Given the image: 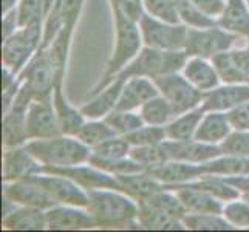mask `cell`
<instances>
[{
  "mask_svg": "<svg viewBox=\"0 0 249 232\" xmlns=\"http://www.w3.org/2000/svg\"><path fill=\"white\" fill-rule=\"evenodd\" d=\"M87 211L96 220L98 228H140V204L130 195L118 189H96L89 192Z\"/></svg>",
  "mask_w": 249,
  "mask_h": 232,
  "instance_id": "6da1fadb",
  "label": "cell"
},
{
  "mask_svg": "<svg viewBox=\"0 0 249 232\" xmlns=\"http://www.w3.org/2000/svg\"><path fill=\"white\" fill-rule=\"evenodd\" d=\"M27 149L42 166L67 167L89 162L91 149L73 135H56L44 140H31Z\"/></svg>",
  "mask_w": 249,
  "mask_h": 232,
  "instance_id": "7a4b0ae2",
  "label": "cell"
},
{
  "mask_svg": "<svg viewBox=\"0 0 249 232\" xmlns=\"http://www.w3.org/2000/svg\"><path fill=\"white\" fill-rule=\"evenodd\" d=\"M111 10H113V14H115L116 45H115L113 54H111V59L107 64L104 77H102L99 84L94 87V90L91 91V96L96 94L98 91H101L104 87H107V85L115 79V76L119 71H123L141 51L142 37H141L138 22H135L128 16H125L123 11L116 10V8H111Z\"/></svg>",
  "mask_w": 249,
  "mask_h": 232,
  "instance_id": "3957f363",
  "label": "cell"
},
{
  "mask_svg": "<svg viewBox=\"0 0 249 232\" xmlns=\"http://www.w3.org/2000/svg\"><path fill=\"white\" fill-rule=\"evenodd\" d=\"M184 50H158L152 47H144L133 61L116 76L128 79L133 76H144L157 79L160 76L177 73L183 70L187 61ZM115 76V77H116Z\"/></svg>",
  "mask_w": 249,
  "mask_h": 232,
  "instance_id": "277c9868",
  "label": "cell"
},
{
  "mask_svg": "<svg viewBox=\"0 0 249 232\" xmlns=\"http://www.w3.org/2000/svg\"><path fill=\"white\" fill-rule=\"evenodd\" d=\"M44 40V20L23 25L2 44V65L19 74Z\"/></svg>",
  "mask_w": 249,
  "mask_h": 232,
  "instance_id": "5b68a950",
  "label": "cell"
},
{
  "mask_svg": "<svg viewBox=\"0 0 249 232\" xmlns=\"http://www.w3.org/2000/svg\"><path fill=\"white\" fill-rule=\"evenodd\" d=\"M145 47L158 50H184L189 28L181 23H169L144 13L138 22Z\"/></svg>",
  "mask_w": 249,
  "mask_h": 232,
  "instance_id": "8992f818",
  "label": "cell"
},
{
  "mask_svg": "<svg viewBox=\"0 0 249 232\" xmlns=\"http://www.w3.org/2000/svg\"><path fill=\"white\" fill-rule=\"evenodd\" d=\"M36 98V94L22 82V87L17 93L10 110L5 111L2 118V144L3 147H17V145H25L28 140L27 133V111L28 107Z\"/></svg>",
  "mask_w": 249,
  "mask_h": 232,
  "instance_id": "52a82bcc",
  "label": "cell"
},
{
  "mask_svg": "<svg viewBox=\"0 0 249 232\" xmlns=\"http://www.w3.org/2000/svg\"><path fill=\"white\" fill-rule=\"evenodd\" d=\"M160 90L161 96H164L174 108L175 115H183L189 110H194L203 104L204 93L186 79L183 73H170L153 79Z\"/></svg>",
  "mask_w": 249,
  "mask_h": 232,
  "instance_id": "ba28073f",
  "label": "cell"
},
{
  "mask_svg": "<svg viewBox=\"0 0 249 232\" xmlns=\"http://www.w3.org/2000/svg\"><path fill=\"white\" fill-rule=\"evenodd\" d=\"M238 34L226 31L220 25L209 28H189L184 51L189 57L198 56L212 59L220 53L231 50L235 44Z\"/></svg>",
  "mask_w": 249,
  "mask_h": 232,
  "instance_id": "9c48e42d",
  "label": "cell"
},
{
  "mask_svg": "<svg viewBox=\"0 0 249 232\" xmlns=\"http://www.w3.org/2000/svg\"><path fill=\"white\" fill-rule=\"evenodd\" d=\"M27 133L28 140H44L61 135L53 94L34 98L27 111Z\"/></svg>",
  "mask_w": 249,
  "mask_h": 232,
  "instance_id": "30bf717a",
  "label": "cell"
},
{
  "mask_svg": "<svg viewBox=\"0 0 249 232\" xmlns=\"http://www.w3.org/2000/svg\"><path fill=\"white\" fill-rule=\"evenodd\" d=\"M30 178H33L34 181L44 187L56 204H70L85 208L89 203V192L65 175L39 172V174H34Z\"/></svg>",
  "mask_w": 249,
  "mask_h": 232,
  "instance_id": "8fae6325",
  "label": "cell"
},
{
  "mask_svg": "<svg viewBox=\"0 0 249 232\" xmlns=\"http://www.w3.org/2000/svg\"><path fill=\"white\" fill-rule=\"evenodd\" d=\"M19 76L22 82L27 84L33 90L36 98L53 94V90L56 87V71L45 48L37 50V53L23 67Z\"/></svg>",
  "mask_w": 249,
  "mask_h": 232,
  "instance_id": "7c38bea8",
  "label": "cell"
},
{
  "mask_svg": "<svg viewBox=\"0 0 249 232\" xmlns=\"http://www.w3.org/2000/svg\"><path fill=\"white\" fill-rule=\"evenodd\" d=\"M42 172L65 175L68 178H71L74 183H78L87 192L96 191V189H118V191H123V186L115 175L107 174V172L94 167L93 164H90V162H84V164H76V166H67V167L44 166L42 167Z\"/></svg>",
  "mask_w": 249,
  "mask_h": 232,
  "instance_id": "4fadbf2b",
  "label": "cell"
},
{
  "mask_svg": "<svg viewBox=\"0 0 249 232\" xmlns=\"http://www.w3.org/2000/svg\"><path fill=\"white\" fill-rule=\"evenodd\" d=\"M3 196L19 206H30V208L44 211H48L50 208L56 206L54 200L47 194L45 189L30 177L16 179V181H5Z\"/></svg>",
  "mask_w": 249,
  "mask_h": 232,
  "instance_id": "5bb4252c",
  "label": "cell"
},
{
  "mask_svg": "<svg viewBox=\"0 0 249 232\" xmlns=\"http://www.w3.org/2000/svg\"><path fill=\"white\" fill-rule=\"evenodd\" d=\"M47 226L50 231H85L98 228V223L87 208L56 204L47 211Z\"/></svg>",
  "mask_w": 249,
  "mask_h": 232,
  "instance_id": "9a60e30c",
  "label": "cell"
},
{
  "mask_svg": "<svg viewBox=\"0 0 249 232\" xmlns=\"http://www.w3.org/2000/svg\"><path fill=\"white\" fill-rule=\"evenodd\" d=\"M167 152L169 160L192 162V164H204L213 158H218L223 155L221 147L218 144H208L198 140H187V141H174L166 140L162 143Z\"/></svg>",
  "mask_w": 249,
  "mask_h": 232,
  "instance_id": "2e32d148",
  "label": "cell"
},
{
  "mask_svg": "<svg viewBox=\"0 0 249 232\" xmlns=\"http://www.w3.org/2000/svg\"><path fill=\"white\" fill-rule=\"evenodd\" d=\"M2 162L3 181H16V179L28 178L42 172V167H44L27 149V145L5 147Z\"/></svg>",
  "mask_w": 249,
  "mask_h": 232,
  "instance_id": "e0dca14e",
  "label": "cell"
},
{
  "mask_svg": "<svg viewBox=\"0 0 249 232\" xmlns=\"http://www.w3.org/2000/svg\"><path fill=\"white\" fill-rule=\"evenodd\" d=\"M220 74V79L226 84L249 82V42L242 50L225 51L212 57Z\"/></svg>",
  "mask_w": 249,
  "mask_h": 232,
  "instance_id": "ac0fdd59",
  "label": "cell"
},
{
  "mask_svg": "<svg viewBox=\"0 0 249 232\" xmlns=\"http://www.w3.org/2000/svg\"><path fill=\"white\" fill-rule=\"evenodd\" d=\"M170 191H174L179 201L183 203L187 214H221L223 201L212 194L203 191L200 187H195L191 183L166 186Z\"/></svg>",
  "mask_w": 249,
  "mask_h": 232,
  "instance_id": "d6986e66",
  "label": "cell"
},
{
  "mask_svg": "<svg viewBox=\"0 0 249 232\" xmlns=\"http://www.w3.org/2000/svg\"><path fill=\"white\" fill-rule=\"evenodd\" d=\"M82 3H84V0H56L53 8H51L50 13L45 17L44 40H42L40 48L48 47L64 25H71V27H74L76 20H78V17H79Z\"/></svg>",
  "mask_w": 249,
  "mask_h": 232,
  "instance_id": "ffe728a7",
  "label": "cell"
},
{
  "mask_svg": "<svg viewBox=\"0 0 249 232\" xmlns=\"http://www.w3.org/2000/svg\"><path fill=\"white\" fill-rule=\"evenodd\" d=\"M160 94L157 84L150 77L133 76L124 82L123 91L115 110H138L145 102Z\"/></svg>",
  "mask_w": 249,
  "mask_h": 232,
  "instance_id": "44dd1931",
  "label": "cell"
},
{
  "mask_svg": "<svg viewBox=\"0 0 249 232\" xmlns=\"http://www.w3.org/2000/svg\"><path fill=\"white\" fill-rule=\"evenodd\" d=\"M145 172H149L153 178H157L158 181H161L166 186L184 184L208 175L203 164H192V162L175 161V160H167L162 164L152 167Z\"/></svg>",
  "mask_w": 249,
  "mask_h": 232,
  "instance_id": "7402d4cb",
  "label": "cell"
},
{
  "mask_svg": "<svg viewBox=\"0 0 249 232\" xmlns=\"http://www.w3.org/2000/svg\"><path fill=\"white\" fill-rule=\"evenodd\" d=\"M245 101H249V85L246 84H228L225 87H215L204 93L203 108L206 111H229Z\"/></svg>",
  "mask_w": 249,
  "mask_h": 232,
  "instance_id": "603a6c76",
  "label": "cell"
},
{
  "mask_svg": "<svg viewBox=\"0 0 249 232\" xmlns=\"http://www.w3.org/2000/svg\"><path fill=\"white\" fill-rule=\"evenodd\" d=\"M124 82L125 79L116 76L107 87H104L96 94H93L91 99L81 108L82 115L89 119H104L108 113H111L116 108Z\"/></svg>",
  "mask_w": 249,
  "mask_h": 232,
  "instance_id": "cb8c5ba5",
  "label": "cell"
},
{
  "mask_svg": "<svg viewBox=\"0 0 249 232\" xmlns=\"http://www.w3.org/2000/svg\"><path fill=\"white\" fill-rule=\"evenodd\" d=\"M234 127L231 124L228 111L211 110L206 111L200 125L196 128L195 140L208 144H221L228 136L232 133Z\"/></svg>",
  "mask_w": 249,
  "mask_h": 232,
  "instance_id": "d4e9b609",
  "label": "cell"
},
{
  "mask_svg": "<svg viewBox=\"0 0 249 232\" xmlns=\"http://www.w3.org/2000/svg\"><path fill=\"white\" fill-rule=\"evenodd\" d=\"M181 71L186 79L203 93L213 90L220 84V74L215 65L204 57L192 56L191 59H187Z\"/></svg>",
  "mask_w": 249,
  "mask_h": 232,
  "instance_id": "484cf974",
  "label": "cell"
},
{
  "mask_svg": "<svg viewBox=\"0 0 249 232\" xmlns=\"http://www.w3.org/2000/svg\"><path fill=\"white\" fill-rule=\"evenodd\" d=\"M2 228L8 231H44L47 226V211L17 206L8 215L2 217Z\"/></svg>",
  "mask_w": 249,
  "mask_h": 232,
  "instance_id": "4316f807",
  "label": "cell"
},
{
  "mask_svg": "<svg viewBox=\"0 0 249 232\" xmlns=\"http://www.w3.org/2000/svg\"><path fill=\"white\" fill-rule=\"evenodd\" d=\"M116 178L119 179V183L123 186V192L130 195L136 201L147 198L152 194L166 189V184L158 181L157 178H153L149 172H145V170L136 172V174L118 175Z\"/></svg>",
  "mask_w": 249,
  "mask_h": 232,
  "instance_id": "83f0119b",
  "label": "cell"
},
{
  "mask_svg": "<svg viewBox=\"0 0 249 232\" xmlns=\"http://www.w3.org/2000/svg\"><path fill=\"white\" fill-rule=\"evenodd\" d=\"M53 102L57 115L59 127L64 135H73L76 136L78 130L85 123V116L82 115V111L74 108L70 106V102L67 101V98L62 93V85H56L53 90Z\"/></svg>",
  "mask_w": 249,
  "mask_h": 232,
  "instance_id": "f1b7e54d",
  "label": "cell"
},
{
  "mask_svg": "<svg viewBox=\"0 0 249 232\" xmlns=\"http://www.w3.org/2000/svg\"><path fill=\"white\" fill-rule=\"evenodd\" d=\"M206 113V110L203 106L196 107L194 110H189L183 115L175 116L172 121L166 125V133H167V140H174V141H187V140H194L196 128L200 125V121L203 119Z\"/></svg>",
  "mask_w": 249,
  "mask_h": 232,
  "instance_id": "f546056e",
  "label": "cell"
},
{
  "mask_svg": "<svg viewBox=\"0 0 249 232\" xmlns=\"http://www.w3.org/2000/svg\"><path fill=\"white\" fill-rule=\"evenodd\" d=\"M217 23L226 31L249 37V8L245 0H228Z\"/></svg>",
  "mask_w": 249,
  "mask_h": 232,
  "instance_id": "4dcf8cb0",
  "label": "cell"
},
{
  "mask_svg": "<svg viewBox=\"0 0 249 232\" xmlns=\"http://www.w3.org/2000/svg\"><path fill=\"white\" fill-rule=\"evenodd\" d=\"M140 212H138V223L141 229L149 231H181L186 229L183 225V220H179L170 214L152 208L149 204L138 203Z\"/></svg>",
  "mask_w": 249,
  "mask_h": 232,
  "instance_id": "1f68e13d",
  "label": "cell"
},
{
  "mask_svg": "<svg viewBox=\"0 0 249 232\" xmlns=\"http://www.w3.org/2000/svg\"><path fill=\"white\" fill-rule=\"evenodd\" d=\"M206 174L217 177H243L249 175V157H237V155H220L204 162Z\"/></svg>",
  "mask_w": 249,
  "mask_h": 232,
  "instance_id": "d6a6232c",
  "label": "cell"
},
{
  "mask_svg": "<svg viewBox=\"0 0 249 232\" xmlns=\"http://www.w3.org/2000/svg\"><path fill=\"white\" fill-rule=\"evenodd\" d=\"M140 113L144 123L150 125H167L177 116L174 108L169 104V101L161 94L145 102L140 108Z\"/></svg>",
  "mask_w": 249,
  "mask_h": 232,
  "instance_id": "836d02e7",
  "label": "cell"
},
{
  "mask_svg": "<svg viewBox=\"0 0 249 232\" xmlns=\"http://www.w3.org/2000/svg\"><path fill=\"white\" fill-rule=\"evenodd\" d=\"M118 133L111 128L106 119H90L85 121L82 127L76 133V138L81 140L90 149H94L101 143L107 141L108 138H113Z\"/></svg>",
  "mask_w": 249,
  "mask_h": 232,
  "instance_id": "e575fe53",
  "label": "cell"
},
{
  "mask_svg": "<svg viewBox=\"0 0 249 232\" xmlns=\"http://www.w3.org/2000/svg\"><path fill=\"white\" fill-rule=\"evenodd\" d=\"M183 225L191 231H232L235 229L223 214H186Z\"/></svg>",
  "mask_w": 249,
  "mask_h": 232,
  "instance_id": "d590c367",
  "label": "cell"
},
{
  "mask_svg": "<svg viewBox=\"0 0 249 232\" xmlns=\"http://www.w3.org/2000/svg\"><path fill=\"white\" fill-rule=\"evenodd\" d=\"M104 119L119 136H125L138 130L145 124L141 113H136L135 110H113Z\"/></svg>",
  "mask_w": 249,
  "mask_h": 232,
  "instance_id": "8d00e7d4",
  "label": "cell"
},
{
  "mask_svg": "<svg viewBox=\"0 0 249 232\" xmlns=\"http://www.w3.org/2000/svg\"><path fill=\"white\" fill-rule=\"evenodd\" d=\"M90 164L94 167H98L101 170L107 172L111 175H125V174H136V172H142L145 170L141 164H138L135 160L130 157H124V158H113V160H107V158H101L96 155H90L89 160Z\"/></svg>",
  "mask_w": 249,
  "mask_h": 232,
  "instance_id": "74e56055",
  "label": "cell"
},
{
  "mask_svg": "<svg viewBox=\"0 0 249 232\" xmlns=\"http://www.w3.org/2000/svg\"><path fill=\"white\" fill-rule=\"evenodd\" d=\"M128 157L135 160L138 164H141L145 170H149L152 167H157L162 162H166L169 160L167 152L164 149V145H135L130 149Z\"/></svg>",
  "mask_w": 249,
  "mask_h": 232,
  "instance_id": "f35d334b",
  "label": "cell"
},
{
  "mask_svg": "<svg viewBox=\"0 0 249 232\" xmlns=\"http://www.w3.org/2000/svg\"><path fill=\"white\" fill-rule=\"evenodd\" d=\"M178 5V13L181 20L187 23L192 28H209L215 27L217 20L209 17L208 14H204L198 6H196L192 0H177Z\"/></svg>",
  "mask_w": 249,
  "mask_h": 232,
  "instance_id": "ab89813d",
  "label": "cell"
},
{
  "mask_svg": "<svg viewBox=\"0 0 249 232\" xmlns=\"http://www.w3.org/2000/svg\"><path fill=\"white\" fill-rule=\"evenodd\" d=\"M124 138L128 141L132 147H135V145H158L167 140L166 125L144 124L138 130L125 135Z\"/></svg>",
  "mask_w": 249,
  "mask_h": 232,
  "instance_id": "60d3db41",
  "label": "cell"
},
{
  "mask_svg": "<svg viewBox=\"0 0 249 232\" xmlns=\"http://www.w3.org/2000/svg\"><path fill=\"white\" fill-rule=\"evenodd\" d=\"M144 10L147 14L169 23H179L181 17L178 13L177 0H142Z\"/></svg>",
  "mask_w": 249,
  "mask_h": 232,
  "instance_id": "b9f144b4",
  "label": "cell"
},
{
  "mask_svg": "<svg viewBox=\"0 0 249 232\" xmlns=\"http://www.w3.org/2000/svg\"><path fill=\"white\" fill-rule=\"evenodd\" d=\"M130 149H132V145L128 144V141L124 136L116 135L113 138H108L107 141L101 143L94 149H91V155H96V157L107 158V160L124 158V157H128Z\"/></svg>",
  "mask_w": 249,
  "mask_h": 232,
  "instance_id": "7bdbcfd3",
  "label": "cell"
},
{
  "mask_svg": "<svg viewBox=\"0 0 249 232\" xmlns=\"http://www.w3.org/2000/svg\"><path fill=\"white\" fill-rule=\"evenodd\" d=\"M221 214L235 229L249 228V203L245 198L226 201Z\"/></svg>",
  "mask_w": 249,
  "mask_h": 232,
  "instance_id": "ee69618b",
  "label": "cell"
},
{
  "mask_svg": "<svg viewBox=\"0 0 249 232\" xmlns=\"http://www.w3.org/2000/svg\"><path fill=\"white\" fill-rule=\"evenodd\" d=\"M223 155L249 157V130H234L220 144Z\"/></svg>",
  "mask_w": 249,
  "mask_h": 232,
  "instance_id": "f6af8a7d",
  "label": "cell"
},
{
  "mask_svg": "<svg viewBox=\"0 0 249 232\" xmlns=\"http://www.w3.org/2000/svg\"><path fill=\"white\" fill-rule=\"evenodd\" d=\"M19 20L20 27L28 25L31 22L45 19V0H20L19 6Z\"/></svg>",
  "mask_w": 249,
  "mask_h": 232,
  "instance_id": "bcb514c9",
  "label": "cell"
},
{
  "mask_svg": "<svg viewBox=\"0 0 249 232\" xmlns=\"http://www.w3.org/2000/svg\"><path fill=\"white\" fill-rule=\"evenodd\" d=\"M234 130H249V101L238 104L228 111Z\"/></svg>",
  "mask_w": 249,
  "mask_h": 232,
  "instance_id": "7dc6e473",
  "label": "cell"
},
{
  "mask_svg": "<svg viewBox=\"0 0 249 232\" xmlns=\"http://www.w3.org/2000/svg\"><path fill=\"white\" fill-rule=\"evenodd\" d=\"M20 28V20H19V11L17 8H13L8 13L3 14V19H2V39H8L14 34L17 30Z\"/></svg>",
  "mask_w": 249,
  "mask_h": 232,
  "instance_id": "c3c4849f",
  "label": "cell"
},
{
  "mask_svg": "<svg viewBox=\"0 0 249 232\" xmlns=\"http://www.w3.org/2000/svg\"><path fill=\"white\" fill-rule=\"evenodd\" d=\"M192 2L198 6L204 14L212 17V19L220 17L223 14V11H225V6H226L225 0H192Z\"/></svg>",
  "mask_w": 249,
  "mask_h": 232,
  "instance_id": "681fc988",
  "label": "cell"
},
{
  "mask_svg": "<svg viewBox=\"0 0 249 232\" xmlns=\"http://www.w3.org/2000/svg\"><path fill=\"white\" fill-rule=\"evenodd\" d=\"M17 3H20V0H2V14L8 13L13 8H17Z\"/></svg>",
  "mask_w": 249,
  "mask_h": 232,
  "instance_id": "f907efd6",
  "label": "cell"
},
{
  "mask_svg": "<svg viewBox=\"0 0 249 232\" xmlns=\"http://www.w3.org/2000/svg\"><path fill=\"white\" fill-rule=\"evenodd\" d=\"M243 198L249 203V192H248V194H243Z\"/></svg>",
  "mask_w": 249,
  "mask_h": 232,
  "instance_id": "816d5d0a",
  "label": "cell"
}]
</instances>
